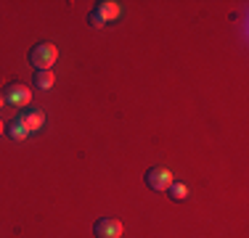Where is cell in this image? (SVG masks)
<instances>
[{
    "label": "cell",
    "instance_id": "obj_7",
    "mask_svg": "<svg viewBox=\"0 0 249 238\" xmlns=\"http://www.w3.org/2000/svg\"><path fill=\"white\" fill-rule=\"evenodd\" d=\"M5 135H8L11 140L21 143V140H27V138H29V135H32V133H29V130H27V124L21 122L19 117H16L14 122H8V124H5Z\"/></svg>",
    "mask_w": 249,
    "mask_h": 238
},
{
    "label": "cell",
    "instance_id": "obj_5",
    "mask_svg": "<svg viewBox=\"0 0 249 238\" xmlns=\"http://www.w3.org/2000/svg\"><path fill=\"white\" fill-rule=\"evenodd\" d=\"M19 119L27 124L29 133H37V130L45 127V114H43V109H32V106H27V109H21V117H19Z\"/></svg>",
    "mask_w": 249,
    "mask_h": 238
},
{
    "label": "cell",
    "instance_id": "obj_6",
    "mask_svg": "<svg viewBox=\"0 0 249 238\" xmlns=\"http://www.w3.org/2000/svg\"><path fill=\"white\" fill-rule=\"evenodd\" d=\"M96 14L104 19L106 24L109 21H114V19H120L122 16V8H120V3H114V0H101V3H96Z\"/></svg>",
    "mask_w": 249,
    "mask_h": 238
},
{
    "label": "cell",
    "instance_id": "obj_4",
    "mask_svg": "<svg viewBox=\"0 0 249 238\" xmlns=\"http://www.w3.org/2000/svg\"><path fill=\"white\" fill-rule=\"evenodd\" d=\"M93 233H96V238H120L122 236V222L114 217H101V220H96V225H93Z\"/></svg>",
    "mask_w": 249,
    "mask_h": 238
},
{
    "label": "cell",
    "instance_id": "obj_10",
    "mask_svg": "<svg viewBox=\"0 0 249 238\" xmlns=\"http://www.w3.org/2000/svg\"><path fill=\"white\" fill-rule=\"evenodd\" d=\"M88 19H90V27H96V29H101V27H106V21L101 19V16L96 14V11H90V16H88Z\"/></svg>",
    "mask_w": 249,
    "mask_h": 238
},
{
    "label": "cell",
    "instance_id": "obj_11",
    "mask_svg": "<svg viewBox=\"0 0 249 238\" xmlns=\"http://www.w3.org/2000/svg\"><path fill=\"white\" fill-rule=\"evenodd\" d=\"M3 106H5V98H3V93H0V109H3Z\"/></svg>",
    "mask_w": 249,
    "mask_h": 238
},
{
    "label": "cell",
    "instance_id": "obj_8",
    "mask_svg": "<svg viewBox=\"0 0 249 238\" xmlns=\"http://www.w3.org/2000/svg\"><path fill=\"white\" fill-rule=\"evenodd\" d=\"M53 82H56L53 71H35V87H37V90H51Z\"/></svg>",
    "mask_w": 249,
    "mask_h": 238
},
{
    "label": "cell",
    "instance_id": "obj_3",
    "mask_svg": "<svg viewBox=\"0 0 249 238\" xmlns=\"http://www.w3.org/2000/svg\"><path fill=\"white\" fill-rule=\"evenodd\" d=\"M143 180L151 190H167L173 186V175H170V170H164V167H151L143 175Z\"/></svg>",
    "mask_w": 249,
    "mask_h": 238
},
{
    "label": "cell",
    "instance_id": "obj_12",
    "mask_svg": "<svg viewBox=\"0 0 249 238\" xmlns=\"http://www.w3.org/2000/svg\"><path fill=\"white\" fill-rule=\"evenodd\" d=\"M3 133H5V124H3V122H0V135H3Z\"/></svg>",
    "mask_w": 249,
    "mask_h": 238
},
{
    "label": "cell",
    "instance_id": "obj_2",
    "mask_svg": "<svg viewBox=\"0 0 249 238\" xmlns=\"http://www.w3.org/2000/svg\"><path fill=\"white\" fill-rule=\"evenodd\" d=\"M3 98H5V103L14 106V109H27L29 101H32V90H29L27 85H21V82H11L3 90Z\"/></svg>",
    "mask_w": 249,
    "mask_h": 238
},
{
    "label": "cell",
    "instance_id": "obj_1",
    "mask_svg": "<svg viewBox=\"0 0 249 238\" xmlns=\"http://www.w3.org/2000/svg\"><path fill=\"white\" fill-rule=\"evenodd\" d=\"M58 58V48L53 43H37L29 51V64L35 71H51V67Z\"/></svg>",
    "mask_w": 249,
    "mask_h": 238
},
{
    "label": "cell",
    "instance_id": "obj_9",
    "mask_svg": "<svg viewBox=\"0 0 249 238\" xmlns=\"http://www.w3.org/2000/svg\"><path fill=\"white\" fill-rule=\"evenodd\" d=\"M167 190H170V199H173V201H186V196H188V186H186V183H175L173 180V186H170Z\"/></svg>",
    "mask_w": 249,
    "mask_h": 238
}]
</instances>
